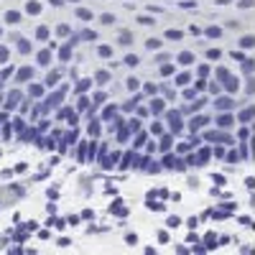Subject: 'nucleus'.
I'll use <instances>...</instances> for the list:
<instances>
[{"mask_svg":"<svg viewBox=\"0 0 255 255\" xmlns=\"http://www.w3.org/2000/svg\"><path fill=\"white\" fill-rule=\"evenodd\" d=\"M138 87H140V84H138V79H135V77L128 79V90H130V92H133V90H138Z\"/></svg>","mask_w":255,"mask_h":255,"instance_id":"obj_16","label":"nucleus"},{"mask_svg":"<svg viewBox=\"0 0 255 255\" xmlns=\"http://www.w3.org/2000/svg\"><path fill=\"white\" fill-rule=\"evenodd\" d=\"M217 125H220V128H230V125H232V118H230V115H220Z\"/></svg>","mask_w":255,"mask_h":255,"instance_id":"obj_7","label":"nucleus"},{"mask_svg":"<svg viewBox=\"0 0 255 255\" xmlns=\"http://www.w3.org/2000/svg\"><path fill=\"white\" fill-rule=\"evenodd\" d=\"M240 44H243V49H250V46H255V38H253V36H245Z\"/></svg>","mask_w":255,"mask_h":255,"instance_id":"obj_11","label":"nucleus"},{"mask_svg":"<svg viewBox=\"0 0 255 255\" xmlns=\"http://www.w3.org/2000/svg\"><path fill=\"white\" fill-rule=\"evenodd\" d=\"M168 120H171V130L179 133V130H181V118H179L176 113H171V115H168Z\"/></svg>","mask_w":255,"mask_h":255,"instance_id":"obj_3","label":"nucleus"},{"mask_svg":"<svg viewBox=\"0 0 255 255\" xmlns=\"http://www.w3.org/2000/svg\"><path fill=\"white\" fill-rule=\"evenodd\" d=\"M168 227H179V217H171V220H168Z\"/></svg>","mask_w":255,"mask_h":255,"instance_id":"obj_31","label":"nucleus"},{"mask_svg":"<svg viewBox=\"0 0 255 255\" xmlns=\"http://www.w3.org/2000/svg\"><path fill=\"white\" fill-rule=\"evenodd\" d=\"M138 23H143V26H151V23H156V20H153V18H148V15H140V18H138Z\"/></svg>","mask_w":255,"mask_h":255,"instance_id":"obj_18","label":"nucleus"},{"mask_svg":"<svg viewBox=\"0 0 255 255\" xmlns=\"http://www.w3.org/2000/svg\"><path fill=\"white\" fill-rule=\"evenodd\" d=\"M207 59H215V61H217V59H220V49H209V51H207Z\"/></svg>","mask_w":255,"mask_h":255,"instance_id":"obj_21","label":"nucleus"},{"mask_svg":"<svg viewBox=\"0 0 255 255\" xmlns=\"http://www.w3.org/2000/svg\"><path fill=\"white\" fill-rule=\"evenodd\" d=\"M113 20H115V18H113L110 13H105V15H102V23H113Z\"/></svg>","mask_w":255,"mask_h":255,"instance_id":"obj_29","label":"nucleus"},{"mask_svg":"<svg viewBox=\"0 0 255 255\" xmlns=\"http://www.w3.org/2000/svg\"><path fill=\"white\" fill-rule=\"evenodd\" d=\"M5 18H8V20H10V23H18V18H20V15H18V13H15V10H10V13H8V15H5Z\"/></svg>","mask_w":255,"mask_h":255,"instance_id":"obj_26","label":"nucleus"},{"mask_svg":"<svg viewBox=\"0 0 255 255\" xmlns=\"http://www.w3.org/2000/svg\"><path fill=\"white\" fill-rule=\"evenodd\" d=\"M72 3H77V0H72Z\"/></svg>","mask_w":255,"mask_h":255,"instance_id":"obj_33","label":"nucleus"},{"mask_svg":"<svg viewBox=\"0 0 255 255\" xmlns=\"http://www.w3.org/2000/svg\"><path fill=\"white\" fill-rule=\"evenodd\" d=\"M120 44H130V33H128V31L120 33Z\"/></svg>","mask_w":255,"mask_h":255,"instance_id":"obj_25","label":"nucleus"},{"mask_svg":"<svg viewBox=\"0 0 255 255\" xmlns=\"http://www.w3.org/2000/svg\"><path fill=\"white\" fill-rule=\"evenodd\" d=\"M220 33H222V31H220V28H215V26H212V28H207V36H209V38H217Z\"/></svg>","mask_w":255,"mask_h":255,"instance_id":"obj_19","label":"nucleus"},{"mask_svg":"<svg viewBox=\"0 0 255 255\" xmlns=\"http://www.w3.org/2000/svg\"><path fill=\"white\" fill-rule=\"evenodd\" d=\"M26 10H28V13H38V10H41V5H38V3H28V5H26Z\"/></svg>","mask_w":255,"mask_h":255,"instance_id":"obj_23","label":"nucleus"},{"mask_svg":"<svg viewBox=\"0 0 255 255\" xmlns=\"http://www.w3.org/2000/svg\"><path fill=\"white\" fill-rule=\"evenodd\" d=\"M138 61H140V59H138L135 54H128V56H125V64H128V67H135Z\"/></svg>","mask_w":255,"mask_h":255,"instance_id":"obj_10","label":"nucleus"},{"mask_svg":"<svg viewBox=\"0 0 255 255\" xmlns=\"http://www.w3.org/2000/svg\"><path fill=\"white\" fill-rule=\"evenodd\" d=\"M207 123H209L207 118H194V120H191V125H189V128H191V130H199V128H202V125H207Z\"/></svg>","mask_w":255,"mask_h":255,"instance_id":"obj_4","label":"nucleus"},{"mask_svg":"<svg viewBox=\"0 0 255 255\" xmlns=\"http://www.w3.org/2000/svg\"><path fill=\"white\" fill-rule=\"evenodd\" d=\"M145 46L151 49V51H153V49H161V41H158V38H148V44H145Z\"/></svg>","mask_w":255,"mask_h":255,"instance_id":"obj_13","label":"nucleus"},{"mask_svg":"<svg viewBox=\"0 0 255 255\" xmlns=\"http://www.w3.org/2000/svg\"><path fill=\"white\" fill-rule=\"evenodd\" d=\"M179 64H184V67H189V64H194V54L181 51V54H179Z\"/></svg>","mask_w":255,"mask_h":255,"instance_id":"obj_2","label":"nucleus"},{"mask_svg":"<svg viewBox=\"0 0 255 255\" xmlns=\"http://www.w3.org/2000/svg\"><path fill=\"white\" fill-rule=\"evenodd\" d=\"M5 59H8V49L3 46V49H0V61H5Z\"/></svg>","mask_w":255,"mask_h":255,"instance_id":"obj_30","label":"nucleus"},{"mask_svg":"<svg viewBox=\"0 0 255 255\" xmlns=\"http://www.w3.org/2000/svg\"><path fill=\"white\" fill-rule=\"evenodd\" d=\"M215 105H217L220 110H230V108H232V100H230V97H222V100H217Z\"/></svg>","mask_w":255,"mask_h":255,"instance_id":"obj_5","label":"nucleus"},{"mask_svg":"<svg viewBox=\"0 0 255 255\" xmlns=\"http://www.w3.org/2000/svg\"><path fill=\"white\" fill-rule=\"evenodd\" d=\"M253 5V0H240V8H250Z\"/></svg>","mask_w":255,"mask_h":255,"instance_id":"obj_32","label":"nucleus"},{"mask_svg":"<svg viewBox=\"0 0 255 255\" xmlns=\"http://www.w3.org/2000/svg\"><path fill=\"white\" fill-rule=\"evenodd\" d=\"M189 82H191L189 74H179V79H176V84H189Z\"/></svg>","mask_w":255,"mask_h":255,"instance_id":"obj_24","label":"nucleus"},{"mask_svg":"<svg viewBox=\"0 0 255 255\" xmlns=\"http://www.w3.org/2000/svg\"><path fill=\"white\" fill-rule=\"evenodd\" d=\"M77 15H79L82 20H90V18H92V13H90V10H84V8H79V10H77Z\"/></svg>","mask_w":255,"mask_h":255,"instance_id":"obj_17","label":"nucleus"},{"mask_svg":"<svg viewBox=\"0 0 255 255\" xmlns=\"http://www.w3.org/2000/svg\"><path fill=\"white\" fill-rule=\"evenodd\" d=\"M181 36H184V33H181V31H174V28H168V31H166V38H171V41H179Z\"/></svg>","mask_w":255,"mask_h":255,"instance_id":"obj_8","label":"nucleus"},{"mask_svg":"<svg viewBox=\"0 0 255 255\" xmlns=\"http://www.w3.org/2000/svg\"><path fill=\"white\" fill-rule=\"evenodd\" d=\"M204 138L207 140H222V143H232L227 135H222V133H215V130H209V133H204Z\"/></svg>","mask_w":255,"mask_h":255,"instance_id":"obj_1","label":"nucleus"},{"mask_svg":"<svg viewBox=\"0 0 255 255\" xmlns=\"http://www.w3.org/2000/svg\"><path fill=\"white\" fill-rule=\"evenodd\" d=\"M31 77V69H20V74H18V82H23V79H28Z\"/></svg>","mask_w":255,"mask_h":255,"instance_id":"obj_22","label":"nucleus"},{"mask_svg":"<svg viewBox=\"0 0 255 255\" xmlns=\"http://www.w3.org/2000/svg\"><path fill=\"white\" fill-rule=\"evenodd\" d=\"M163 163H166V166H168V168H171V166H174V163H176V158H174V156H166V161H163Z\"/></svg>","mask_w":255,"mask_h":255,"instance_id":"obj_28","label":"nucleus"},{"mask_svg":"<svg viewBox=\"0 0 255 255\" xmlns=\"http://www.w3.org/2000/svg\"><path fill=\"white\" fill-rule=\"evenodd\" d=\"M49 59H51L49 51H41V54H38V61H41V64H49Z\"/></svg>","mask_w":255,"mask_h":255,"instance_id":"obj_20","label":"nucleus"},{"mask_svg":"<svg viewBox=\"0 0 255 255\" xmlns=\"http://www.w3.org/2000/svg\"><path fill=\"white\" fill-rule=\"evenodd\" d=\"M225 87H227L230 92H235V90L240 87V84H238V79H235V77H227V84H225Z\"/></svg>","mask_w":255,"mask_h":255,"instance_id":"obj_6","label":"nucleus"},{"mask_svg":"<svg viewBox=\"0 0 255 255\" xmlns=\"http://www.w3.org/2000/svg\"><path fill=\"white\" fill-rule=\"evenodd\" d=\"M171 72H174L171 64H163V67H161V74H171Z\"/></svg>","mask_w":255,"mask_h":255,"instance_id":"obj_27","label":"nucleus"},{"mask_svg":"<svg viewBox=\"0 0 255 255\" xmlns=\"http://www.w3.org/2000/svg\"><path fill=\"white\" fill-rule=\"evenodd\" d=\"M151 110L158 115V113H163V100H153V105H151Z\"/></svg>","mask_w":255,"mask_h":255,"instance_id":"obj_9","label":"nucleus"},{"mask_svg":"<svg viewBox=\"0 0 255 255\" xmlns=\"http://www.w3.org/2000/svg\"><path fill=\"white\" fill-rule=\"evenodd\" d=\"M253 113H255L253 108H248V110H243V113H240V120H243V123H248V120L253 118Z\"/></svg>","mask_w":255,"mask_h":255,"instance_id":"obj_12","label":"nucleus"},{"mask_svg":"<svg viewBox=\"0 0 255 255\" xmlns=\"http://www.w3.org/2000/svg\"><path fill=\"white\" fill-rule=\"evenodd\" d=\"M100 56H102V59L113 56V49H110V46H100Z\"/></svg>","mask_w":255,"mask_h":255,"instance_id":"obj_15","label":"nucleus"},{"mask_svg":"<svg viewBox=\"0 0 255 255\" xmlns=\"http://www.w3.org/2000/svg\"><path fill=\"white\" fill-rule=\"evenodd\" d=\"M207 158H209V151H207V148H204V151H202V153L197 156V166H202V163H204Z\"/></svg>","mask_w":255,"mask_h":255,"instance_id":"obj_14","label":"nucleus"}]
</instances>
